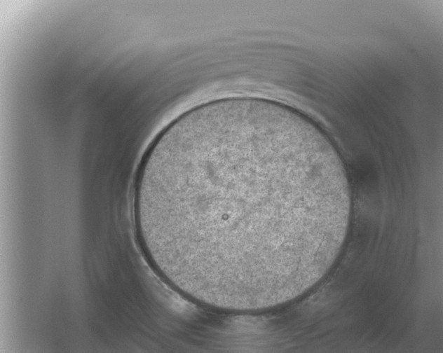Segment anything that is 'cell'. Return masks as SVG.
<instances>
[{"label":"cell","instance_id":"obj_1","mask_svg":"<svg viewBox=\"0 0 443 353\" xmlns=\"http://www.w3.org/2000/svg\"><path fill=\"white\" fill-rule=\"evenodd\" d=\"M350 191L329 139L296 111L236 97L168 125L140 162L142 248L189 300L224 312L272 310L329 272L347 235Z\"/></svg>","mask_w":443,"mask_h":353}]
</instances>
